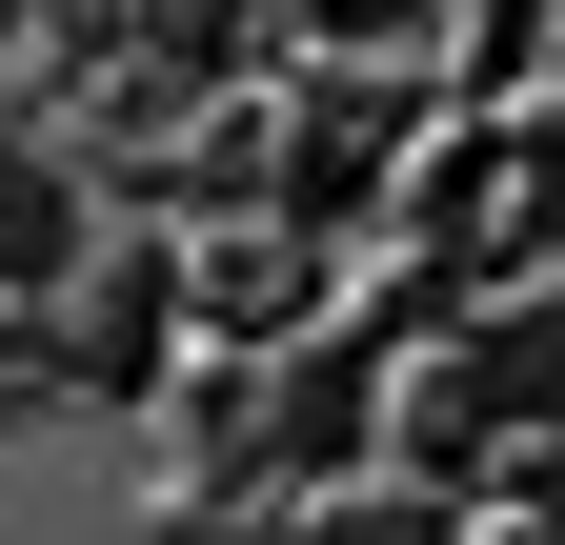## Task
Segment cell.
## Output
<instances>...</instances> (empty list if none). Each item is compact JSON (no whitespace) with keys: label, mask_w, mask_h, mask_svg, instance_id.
I'll return each instance as SVG.
<instances>
[{"label":"cell","mask_w":565,"mask_h":545,"mask_svg":"<svg viewBox=\"0 0 565 545\" xmlns=\"http://www.w3.org/2000/svg\"><path fill=\"white\" fill-rule=\"evenodd\" d=\"M82 263V182L61 162H0V284H61Z\"/></svg>","instance_id":"1"}]
</instances>
